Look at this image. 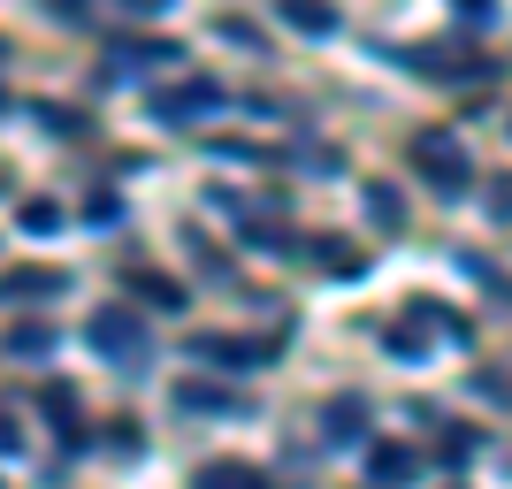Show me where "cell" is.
I'll return each instance as SVG.
<instances>
[{
  "label": "cell",
  "mask_w": 512,
  "mask_h": 489,
  "mask_svg": "<svg viewBox=\"0 0 512 489\" xmlns=\"http://www.w3.org/2000/svg\"><path fill=\"white\" fill-rule=\"evenodd\" d=\"M413 467H421V459H413V451H398V444H375V451H367V474H375L383 489H406Z\"/></svg>",
  "instance_id": "obj_9"
},
{
  "label": "cell",
  "mask_w": 512,
  "mask_h": 489,
  "mask_svg": "<svg viewBox=\"0 0 512 489\" xmlns=\"http://www.w3.org/2000/svg\"><path fill=\"white\" fill-rule=\"evenodd\" d=\"M92 352H100V360H123V375H146V329H138V314H130V306L100 314L92 321Z\"/></svg>",
  "instance_id": "obj_3"
},
{
  "label": "cell",
  "mask_w": 512,
  "mask_h": 489,
  "mask_svg": "<svg viewBox=\"0 0 512 489\" xmlns=\"http://www.w3.org/2000/svg\"><path fill=\"white\" fill-rule=\"evenodd\" d=\"M222 39H230V46H260V31H253V23H237V16H222Z\"/></svg>",
  "instance_id": "obj_17"
},
{
  "label": "cell",
  "mask_w": 512,
  "mask_h": 489,
  "mask_svg": "<svg viewBox=\"0 0 512 489\" xmlns=\"http://www.w3.org/2000/svg\"><path fill=\"white\" fill-rule=\"evenodd\" d=\"M16 451H23V436H16V421L0 413V459H16Z\"/></svg>",
  "instance_id": "obj_18"
},
{
  "label": "cell",
  "mask_w": 512,
  "mask_h": 489,
  "mask_svg": "<svg viewBox=\"0 0 512 489\" xmlns=\"http://www.w3.org/2000/svg\"><path fill=\"white\" fill-rule=\"evenodd\" d=\"M360 428H367V398H352V390L329 398V413H321V444H352Z\"/></svg>",
  "instance_id": "obj_5"
},
{
  "label": "cell",
  "mask_w": 512,
  "mask_h": 489,
  "mask_svg": "<svg viewBox=\"0 0 512 489\" xmlns=\"http://www.w3.org/2000/svg\"><path fill=\"white\" fill-rule=\"evenodd\" d=\"M192 360H214L222 375H237V367L260 360V344H245V337H192Z\"/></svg>",
  "instance_id": "obj_7"
},
{
  "label": "cell",
  "mask_w": 512,
  "mask_h": 489,
  "mask_svg": "<svg viewBox=\"0 0 512 489\" xmlns=\"http://www.w3.org/2000/svg\"><path fill=\"white\" fill-rule=\"evenodd\" d=\"M107 62L153 69V62H184V46H169V39H115V54H107Z\"/></svg>",
  "instance_id": "obj_8"
},
{
  "label": "cell",
  "mask_w": 512,
  "mask_h": 489,
  "mask_svg": "<svg viewBox=\"0 0 512 489\" xmlns=\"http://www.w3.org/2000/svg\"><path fill=\"white\" fill-rule=\"evenodd\" d=\"M54 222H62V214L46 207V199H31V207H23V230H54Z\"/></svg>",
  "instance_id": "obj_16"
},
{
  "label": "cell",
  "mask_w": 512,
  "mask_h": 489,
  "mask_svg": "<svg viewBox=\"0 0 512 489\" xmlns=\"http://www.w3.org/2000/svg\"><path fill=\"white\" fill-rule=\"evenodd\" d=\"M115 8H123V16H161L169 0H115Z\"/></svg>",
  "instance_id": "obj_19"
},
{
  "label": "cell",
  "mask_w": 512,
  "mask_h": 489,
  "mask_svg": "<svg viewBox=\"0 0 512 489\" xmlns=\"http://www.w3.org/2000/svg\"><path fill=\"white\" fill-rule=\"evenodd\" d=\"M192 489H268V474L245 467V459H207V467L192 474Z\"/></svg>",
  "instance_id": "obj_6"
},
{
  "label": "cell",
  "mask_w": 512,
  "mask_h": 489,
  "mask_svg": "<svg viewBox=\"0 0 512 489\" xmlns=\"http://www.w3.org/2000/svg\"><path fill=\"white\" fill-rule=\"evenodd\" d=\"M367 214H375L383 230H398V222H406V199L390 192V184H367Z\"/></svg>",
  "instance_id": "obj_12"
},
{
  "label": "cell",
  "mask_w": 512,
  "mask_h": 489,
  "mask_svg": "<svg viewBox=\"0 0 512 489\" xmlns=\"http://www.w3.org/2000/svg\"><path fill=\"white\" fill-rule=\"evenodd\" d=\"M176 405H184V413H245V398H230V390H199V383H176Z\"/></svg>",
  "instance_id": "obj_11"
},
{
  "label": "cell",
  "mask_w": 512,
  "mask_h": 489,
  "mask_svg": "<svg viewBox=\"0 0 512 489\" xmlns=\"http://www.w3.org/2000/svg\"><path fill=\"white\" fill-rule=\"evenodd\" d=\"M490 214H497V222H512V176H490Z\"/></svg>",
  "instance_id": "obj_14"
},
{
  "label": "cell",
  "mask_w": 512,
  "mask_h": 489,
  "mask_svg": "<svg viewBox=\"0 0 512 489\" xmlns=\"http://www.w3.org/2000/svg\"><path fill=\"white\" fill-rule=\"evenodd\" d=\"M283 23L306 31V39H329V31H337V8H329V0H283Z\"/></svg>",
  "instance_id": "obj_10"
},
{
  "label": "cell",
  "mask_w": 512,
  "mask_h": 489,
  "mask_svg": "<svg viewBox=\"0 0 512 489\" xmlns=\"http://www.w3.org/2000/svg\"><path fill=\"white\" fill-rule=\"evenodd\" d=\"M130 291H138V298H153V306H184V291H176L169 276H146V268L130 276Z\"/></svg>",
  "instance_id": "obj_13"
},
{
  "label": "cell",
  "mask_w": 512,
  "mask_h": 489,
  "mask_svg": "<svg viewBox=\"0 0 512 489\" xmlns=\"http://www.w3.org/2000/svg\"><path fill=\"white\" fill-rule=\"evenodd\" d=\"M54 16H62V23H85V0H54Z\"/></svg>",
  "instance_id": "obj_20"
},
{
  "label": "cell",
  "mask_w": 512,
  "mask_h": 489,
  "mask_svg": "<svg viewBox=\"0 0 512 489\" xmlns=\"http://www.w3.org/2000/svg\"><path fill=\"white\" fill-rule=\"evenodd\" d=\"M222 100H230V92L214 85V77H184V85H169V92H153V123H207V115H222Z\"/></svg>",
  "instance_id": "obj_2"
},
{
  "label": "cell",
  "mask_w": 512,
  "mask_h": 489,
  "mask_svg": "<svg viewBox=\"0 0 512 489\" xmlns=\"http://www.w3.org/2000/svg\"><path fill=\"white\" fill-rule=\"evenodd\" d=\"M413 169H421V184L436 199H459L474 184V169H467V153H459L451 130H421V138H413Z\"/></svg>",
  "instance_id": "obj_1"
},
{
  "label": "cell",
  "mask_w": 512,
  "mask_h": 489,
  "mask_svg": "<svg viewBox=\"0 0 512 489\" xmlns=\"http://www.w3.org/2000/svg\"><path fill=\"white\" fill-rule=\"evenodd\" d=\"M39 123H46V130H62V138H77V130H85L77 115H69V107H39Z\"/></svg>",
  "instance_id": "obj_15"
},
{
  "label": "cell",
  "mask_w": 512,
  "mask_h": 489,
  "mask_svg": "<svg viewBox=\"0 0 512 489\" xmlns=\"http://www.w3.org/2000/svg\"><path fill=\"white\" fill-rule=\"evenodd\" d=\"M451 8H459V16H482V23H490V0H451Z\"/></svg>",
  "instance_id": "obj_21"
},
{
  "label": "cell",
  "mask_w": 512,
  "mask_h": 489,
  "mask_svg": "<svg viewBox=\"0 0 512 489\" xmlns=\"http://www.w3.org/2000/svg\"><path fill=\"white\" fill-rule=\"evenodd\" d=\"M62 291H69L62 268H16V276H0V298H8V306H23V298H62Z\"/></svg>",
  "instance_id": "obj_4"
}]
</instances>
